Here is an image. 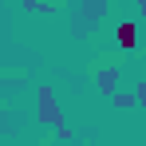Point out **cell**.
Here are the masks:
<instances>
[{"mask_svg": "<svg viewBox=\"0 0 146 146\" xmlns=\"http://www.w3.org/2000/svg\"><path fill=\"white\" fill-rule=\"evenodd\" d=\"M119 40L126 44V48H134V24H122L119 28Z\"/></svg>", "mask_w": 146, "mask_h": 146, "instance_id": "1", "label": "cell"}]
</instances>
